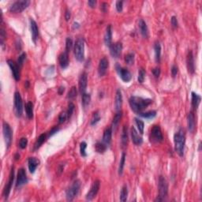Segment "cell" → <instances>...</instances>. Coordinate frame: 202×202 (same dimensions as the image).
Returning a JSON list of instances; mask_svg holds the SVG:
<instances>
[{
    "mask_svg": "<svg viewBox=\"0 0 202 202\" xmlns=\"http://www.w3.org/2000/svg\"><path fill=\"white\" fill-rule=\"evenodd\" d=\"M130 105L131 109L137 114L142 112L147 107H149L152 103V100L151 99H145L139 97H131L129 100Z\"/></svg>",
    "mask_w": 202,
    "mask_h": 202,
    "instance_id": "6da1fadb",
    "label": "cell"
},
{
    "mask_svg": "<svg viewBox=\"0 0 202 202\" xmlns=\"http://www.w3.org/2000/svg\"><path fill=\"white\" fill-rule=\"evenodd\" d=\"M175 149L179 156H183L186 145V133L183 129H179L174 136Z\"/></svg>",
    "mask_w": 202,
    "mask_h": 202,
    "instance_id": "7a4b0ae2",
    "label": "cell"
},
{
    "mask_svg": "<svg viewBox=\"0 0 202 202\" xmlns=\"http://www.w3.org/2000/svg\"><path fill=\"white\" fill-rule=\"evenodd\" d=\"M73 52L76 59L78 62H82L85 59V40L83 38H78L75 41Z\"/></svg>",
    "mask_w": 202,
    "mask_h": 202,
    "instance_id": "3957f363",
    "label": "cell"
},
{
    "mask_svg": "<svg viewBox=\"0 0 202 202\" xmlns=\"http://www.w3.org/2000/svg\"><path fill=\"white\" fill-rule=\"evenodd\" d=\"M80 180H75L73 183V184L67 189L66 192V200L69 201H71L73 199L77 197V195L78 194L79 191H80Z\"/></svg>",
    "mask_w": 202,
    "mask_h": 202,
    "instance_id": "277c9868",
    "label": "cell"
},
{
    "mask_svg": "<svg viewBox=\"0 0 202 202\" xmlns=\"http://www.w3.org/2000/svg\"><path fill=\"white\" fill-rule=\"evenodd\" d=\"M30 4V1L29 0H21L16 1L10 6V11L14 14H18L25 10Z\"/></svg>",
    "mask_w": 202,
    "mask_h": 202,
    "instance_id": "5b68a950",
    "label": "cell"
},
{
    "mask_svg": "<svg viewBox=\"0 0 202 202\" xmlns=\"http://www.w3.org/2000/svg\"><path fill=\"white\" fill-rule=\"evenodd\" d=\"M150 141L152 143H161L163 141V137L159 126H153L151 130Z\"/></svg>",
    "mask_w": 202,
    "mask_h": 202,
    "instance_id": "8992f818",
    "label": "cell"
},
{
    "mask_svg": "<svg viewBox=\"0 0 202 202\" xmlns=\"http://www.w3.org/2000/svg\"><path fill=\"white\" fill-rule=\"evenodd\" d=\"M2 132H3V137L6 148L9 149L11 145V143H12L13 130L11 129L10 126L7 122H4L3 124H2Z\"/></svg>",
    "mask_w": 202,
    "mask_h": 202,
    "instance_id": "52a82bcc",
    "label": "cell"
},
{
    "mask_svg": "<svg viewBox=\"0 0 202 202\" xmlns=\"http://www.w3.org/2000/svg\"><path fill=\"white\" fill-rule=\"evenodd\" d=\"M14 112L16 116L18 118H21L22 116V113H23V102H22V99L18 92H16L14 93Z\"/></svg>",
    "mask_w": 202,
    "mask_h": 202,
    "instance_id": "ba28073f",
    "label": "cell"
},
{
    "mask_svg": "<svg viewBox=\"0 0 202 202\" xmlns=\"http://www.w3.org/2000/svg\"><path fill=\"white\" fill-rule=\"evenodd\" d=\"M115 69H116V71L118 75H119L120 78L122 79L124 82H129V81H130L131 79H132V74L128 70V69L124 68V67L120 66L118 63L115 65Z\"/></svg>",
    "mask_w": 202,
    "mask_h": 202,
    "instance_id": "9c48e42d",
    "label": "cell"
},
{
    "mask_svg": "<svg viewBox=\"0 0 202 202\" xmlns=\"http://www.w3.org/2000/svg\"><path fill=\"white\" fill-rule=\"evenodd\" d=\"M158 188H159V197L164 200L168 193V184L166 179L163 176H159L158 182Z\"/></svg>",
    "mask_w": 202,
    "mask_h": 202,
    "instance_id": "30bf717a",
    "label": "cell"
},
{
    "mask_svg": "<svg viewBox=\"0 0 202 202\" xmlns=\"http://www.w3.org/2000/svg\"><path fill=\"white\" fill-rule=\"evenodd\" d=\"M14 168L13 167L11 168L10 171V178H9V181H8L7 184L6 185L5 188H4L3 190V193H2V196L5 198V200H7L8 197H9V194L10 193V190L11 188H12V185L13 183H14Z\"/></svg>",
    "mask_w": 202,
    "mask_h": 202,
    "instance_id": "8fae6325",
    "label": "cell"
},
{
    "mask_svg": "<svg viewBox=\"0 0 202 202\" xmlns=\"http://www.w3.org/2000/svg\"><path fill=\"white\" fill-rule=\"evenodd\" d=\"M6 63H7L8 66L10 68L14 78L17 81L19 80L20 78H21V73H20V66H18V63H15L14 61H13L12 59H8Z\"/></svg>",
    "mask_w": 202,
    "mask_h": 202,
    "instance_id": "7c38bea8",
    "label": "cell"
},
{
    "mask_svg": "<svg viewBox=\"0 0 202 202\" xmlns=\"http://www.w3.org/2000/svg\"><path fill=\"white\" fill-rule=\"evenodd\" d=\"M100 180H96L92 185L91 188H90L89 191L86 194V200H92L95 198L97 194L98 193L99 190H100Z\"/></svg>",
    "mask_w": 202,
    "mask_h": 202,
    "instance_id": "4fadbf2b",
    "label": "cell"
},
{
    "mask_svg": "<svg viewBox=\"0 0 202 202\" xmlns=\"http://www.w3.org/2000/svg\"><path fill=\"white\" fill-rule=\"evenodd\" d=\"M28 183V178H27L26 172L24 168H21L18 170V176H17L16 187H21Z\"/></svg>",
    "mask_w": 202,
    "mask_h": 202,
    "instance_id": "5bb4252c",
    "label": "cell"
},
{
    "mask_svg": "<svg viewBox=\"0 0 202 202\" xmlns=\"http://www.w3.org/2000/svg\"><path fill=\"white\" fill-rule=\"evenodd\" d=\"M87 85H88V74L86 72H83L80 76L79 78V92L82 95L86 93V89H87Z\"/></svg>",
    "mask_w": 202,
    "mask_h": 202,
    "instance_id": "9a60e30c",
    "label": "cell"
},
{
    "mask_svg": "<svg viewBox=\"0 0 202 202\" xmlns=\"http://www.w3.org/2000/svg\"><path fill=\"white\" fill-rule=\"evenodd\" d=\"M122 43L121 42H116L110 47V53L113 58H118L122 53Z\"/></svg>",
    "mask_w": 202,
    "mask_h": 202,
    "instance_id": "2e32d148",
    "label": "cell"
},
{
    "mask_svg": "<svg viewBox=\"0 0 202 202\" xmlns=\"http://www.w3.org/2000/svg\"><path fill=\"white\" fill-rule=\"evenodd\" d=\"M108 66H109V62H108V59L107 58L104 57L100 59L98 66V73L100 77H104L106 73H107V68H108Z\"/></svg>",
    "mask_w": 202,
    "mask_h": 202,
    "instance_id": "e0dca14e",
    "label": "cell"
},
{
    "mask_svg": "<svg viewBox=\"0 0 202 202\" xmlns=\"http://www.w3.org/2000/svg\"><path fill=\"white\" fill-rule=\"evenodd\" d=\"M186 66H187L188 72L191 74L194 73L195 72V64H194V58H193V52L189 51L186 57Z\"/></svg>",
    "mask_w": 202,
    "mask_h": 202,
    "instance_id": "ac0fdd59",
    "label": "cell"
},
{
    "mask_svg": "<svg viewBox=\"0 0 202 202\" xmlns=\"http://www.w3.org/2000/svg\"><path fill=\"white\" fill-rule=\"evenodd\" d=\"M29 23H30V31L31 35H32V41L35 43H36V39H38L39 36V29H38V25L36 22H35L34 19L30 18L29 20Z\"/></svg>",
    "mask_w": 202,
    "mask_h": 202,
    "instance_id": "d6986e66",
    "label": "cell"
},
{
    "mask_svg": "<svg viewBox=\"0 0 202 202\" xmlns=\"http://www.w3.org/2000/svg\"><path fill=\"white\" fill-rule=\"evenodd\" d=\"M195 126H196V121H195V115L193 111H190L187 115V126L188 130L190 133H193L195 130Z\"/></svg>",
    "mask_w": 202,
    "mask_h": 202,
    "instance_id": "ffe728a7",
    "label": "cell"
},
{
    "mask_svg": "<svg viewBox=\"0 0 202 202\" xmlns=\"http://www.w3.org/2000/svg\"><path fill=\"white\" fill-rule=\"evenodd\" d=\"M59 63L62 69H66L69 66V56L68 52H64L59 56Z\"/></svg>",
    "mask_w": 202,
    "mask_h": 202,
    "instance_id": "44dd1931",
    "label": "cell"
},
{
    "mask_svg": "<svg viewBox=\"0 0 202 202\" xmlns=\"http://www.w3.org/2000/svg\"><path fill=\"white\" fill-rule=\"evenodd\" d=\"M138 27H139L140 32H141V36H143L144 38L149 37V29H148L146 22L143 19H139V21H138Z\"/></svg>",
    "mask_w": 202,
    "mask_h": 202,
    "instance_id": "7402d4cb",
    "label": "cell"
},
{
    "mask_svg": "<svg viewBox=\"0 0 202 202\" xmlns=\"http://www.w3.org/2000/svg\"><path fill=\"white\" fill-rule=\"evenodd\" d=\"M130 133H131V138H132L133 143H134V145H141V144L143 143V139H142V138H141L139 134H138V131L136 130V129H135L134 126L131 128Z\"/></svg>",
    "mask_w": 202,
    "mask_h": 202,
    "instance_id": "603a6c76",
    "label": "cell"
},
{
    "mask_svg": "<svg viewBox=\"0 0 202 202\" xmlns=\"http://www.w3.org/2000/svg\"><path fill=\"white\" fill-rule=\"evenodd\" d=\"M122 106V91L120 89H117L116 93H115V101H114V107L115 111H121Z\"/></svg>",
    "mask_w": 202,
    "mask_h": 202,
    "instance_id": "cb8c5ba5",
    "label": "cell"
},
{
    "mask_svg": "<svg viewBox=\"0 0 202 202\" xmlns=\"http://www.w3.org/2000/svg\"><path fill=\"white\" fill-rule=\"evenodd\" d=\"M39 164V160L35 157H29L28 159V166H29V172L33 174L36 170L37 167Z\"/></svg>",
    "mask_w": 202,
    "mask_h": 202,
    "instance_id": "d4e9b609",
    "label": "cell"
},
{
    "mask_svg": "<svg viewBox=\"0 0 202 202\" xmlns=\"http://www.w3.org/2000/svg\"><path fill=\"white\" fill-rule=\"evenodd\" d=\"M112 128L107 127L106 128L103 135V142L108 146L111 142V138H112Z\"/></svg>",
    "mask_w": 202,
    "mask_h": 202,
    "instance_id": "484cf974",
    "label": "cell"
},
{
    "mask_svg": "<svg viewBox=\"0 0 202 202\" xmlns=\"http://www.w3.org/2000/svg\"><path fill=\"white\" fill-rule=\"evenodd\" d=\"M111 42H112V29H111V25H107V29H106L105 36H104V43H105L106 46L111 47Z\"/></svg>",
    "mask_w": 202,
    "mask_h": 202,
    "instance_id": "4316f807",
    "label": "cell"
},
{
    "mask_svg": "<svg viewBox=\"0 0 202 202\" xmlns=\"http://www.w3.org/2000/svg\"><path fill=\"white\" fill-rule=\"evenodd\" d=\"M191 105L192 107H193V109L197 110V107H199V104L200 103V100H201V97L199 94L197 93H194V92H192L191 93Z\"/></svg>",
    "mask_w": 202,
    "mask_h": 202,
    "instance_id": "83f0119b",
    "label": "cell"
},
{
    "mask_svg": "<svg viewBox=\"0 0 202 202\" xmlns=\"http://www.w3.org/2000/svg\"><path fill=\"white\" fill-rule=\"evenodd\" d=\"M122 111H117V113L115 114V115L114 116V118H113L112 121V131H115L117 129V127L118 126V124L120 122V120L122 118Z\"/></svg>",
    "mask_w": 202,
    "mask_h": 202,
    "instance_id": "f1b7e54d",
    "label": "cell"
},
{
    "mask_svg": "<svg viewBox=\"0 0 202 202\" xmlns=\"http://www.w3.org/2000/svg\"><path fill=\"white\" fill-rule=\"evenodd\" d=\"M47 137V136L46 134H42L39 135V138H38L37 140H36V143L34 144V149H33V150L34 151L38 150V149L40 148V146H41V145L44 143V141H46Z\"/></svg>",
    "mask_w": 202,
    "mask_h": 202,
    "instance_id": "f546056e",
    "label": "cell"
},
{
    "mask_svg": "<svg viewBox=\"0 0 202 202\" xmlns=\"http://www.w3.org/2000/svg\"><path fill=\"white\" fill-rule=\"evenodd\" d=\"M25 112L27 118L29 119H32L33 118V104L31 101L27 102L25 104Z\"/></svg>",
    "mask_w": 202,
    "mask_h": 202,
    "instance_id": "4dcf8cb0",
    "label": "cell"
},
{
    "mask_svg": "<svg viewBox=\"0 0 202 202\" xmlns=\"http://www.w3.org/2000/svg\"><path fill=\"white\" fill-rule=\"evenodd\" d=\"M154 50H155V56H156V61L157 63L160 62L161 58V45L159 42L156 41L154 44Z\"/></svg>",
    "mask_w": 202,
    "mask_h": 202,
    "instance_id": "1f68e13d",
    "label": "cell"
},
{
    "mask_svg": "<svg viewBox=\"0 0 202 202\" xmlns=\"http://www.w3.org/2000/svg\"><path fill=\"white\" fill-rule=\"evenodd\" d=\"M121 143H122V147L127 146L128 144V132H127V127L126 126H124L123 129H122V138H121Z\"/></svg>",
    "mask_w": 202,
    "mask_h": 202,
    "instance_id": "d6a6232c",
    "label": "cell"
},
{
    "mask_svg": "<svg viewBox=\"0 0 202 202\" xmlns=\"http://www.w3.org/2000/svg\"><path fill=\"white\" fill-rule=\"evenodd\" d=\"M107 145L104 144V142H97L95 145V149L98 153H104L106 150H107Z\"/></svg>",
    "mask_w": 202,
    "mask_h": 202,
    "instance_id": "836d02e7",
    "label": "cell"
},
{
    "mask_svg": "<svg viewBox=\"0 0 202 202\" xmlns=\"http://www.w3.org/2000/svg\"><path fill=\"white\" fill-rule=\"evenodd\" d=\"M138 115H140L142 118H147V119H151V118H153L156 116V111H149L147 112H141L138 114Z\"/></svg>",
    "mask_w": 202,
    "mask_h": 202,
    "instance_id": "e575fe53",
    "label": "cell"
},
{
    "mask_svg": "<svg viewBox=\"0 0 202 202\" xmlns=\"http://www.w3.org/2000/svg\"><path fill=\"white\" fill-rule=\"evenodd\" d=\"M125 162H126V154L123 152V153L122 154V157H121V159H120L119 166H118V175H122V173H123Z\"/></svg>",
    "mask_w": 202,
    "mask_h": 202,
    "instance_id": "d590c367",
    "label": "cell"
},
{
    "mask_svg": "<svg viewBox=\"0 0 202 202\" xmlns=\"http://www.w3.org/2000/svg\"><path fill=\"white\" fill-rule=\"evenodd\" d=\"M127 197H128V188L126 186H124L120 193V200L122 202L126 201Z\"/></svg>",
    "mask_w": 202,
    "mask_h": 202,
    "instance_id": "8d00e7d4",
    "label": "cell"
},
{
    "mask_svg": "<svg viewBox=\"0 0 202 202\" xmlns=\"http://www.w3.org/2000/svg\"><path fill=\"white\" fill-rule=\"evenodd\" d=\"M82 105L84 107H86L87 106L89 105L90 101H91V96L90 94H88V93H84L82 94Z\"/></svg>",
    "mask_w": 202,
    "mask_h": 202,
    "instance_id": "74e56055",
    "label": "cell"
},
{
    "mask_svg": "<svg viewBox=\"0 0 202 202\" xmlns=\"http://www.w3.org/2000/svg\"><path fill=\"white\" fill-rule=\"evenodd\" d=\"M135 122H136V125L138 126V130L139 131V133L141 134H144V130H145V123L142 120L139 119V118H135Z\"/></svg>",
    "mask_w": 202,
    "mask_h": 202,
    "instance_id": "f35d334b",
    "label": "cell"
},
{
    "mask_svg": "<svg viewBox=\"0 0 202 202\" xmlns=\"http://www.w3.org/2000/svg\"><path fill=\"white\" fill-rule=\"evenodd\" d=\"M100 120V114H99V111H95L93 113V117H92L91 122H90V125L91 126H96Z\"/></svg>",
    "mask_w": 202,
    "mask_h": 202,
    "instance_id": "ab89813d",
    "label": "cell"
},
{
    "mask_svg": "<svg viewBox=\"0 0 202 202\" xmlns=\"http://www.w3.org/2000/svg\"><path fill=\"white\" fill-rule=\"evenodd\" d=\"M77 88L74 87V86H73V87L70 89V91H69L68 94H67V98H68L69 100H73V99L77 97Z\"/></svg>",
    "mask_w": 202,
    "mask_h": 202,
    "instance_id": "60d3db41",
    "label": "cell"
},
{
    "mask_svg": "<svg viewBox=\"0 0 202 202\" xmlns=\"http://www.w3.org/2000/svg\"><path fill=\"white\" fill-rule=\"evenodd\" d=\"M86 149H87V143H86L85 141H82L80 144V156H83V157H86L87 156Z\"/></svg>",
    "mask_w": 202,
    "mask_h": 202,
    "instance_id": "b9f144b4",
    "label": "cell"
},
{
    "mask_svg": "<svg viewBox=\"0 0 202 202\" xmlns=\"http://www.w3.org/2000/svg\"><path fill=\"white\" fill-rule=\"evenodd\" d=\"M125 62L128 65H133L134 63V54L129 53L126 55L125 56Z\"/></svg>",
    "mask_w": 202,
    "mask_h": 202,
    "instance_id": "7bdbcfd3",
    "label": "cell"
},
{
    "mask_svg": "<svg viewBox=\"0 0 202 202\" xmlns=\"http://www.w3.org/2000/svg\"><path fill=\"white\" fill-rule=\"evenodd\" d=\"M145 70L144 68H141L139 70V72H138V82L141 83V84H142V83L144 82V80H145Z\"/></svg>",
    "mask_w": 202,
    "mask_h": 202,
    "instance_id": "ee69618b",
    "label": "cell"
},
{
    "mask_svg": "<svg viewBox=\"0 0 202 202\" xmlns=\"http://www.w3.org/2000/svg\"><path fill=\"white\" fill-rule=\"evenodd\" d=\"M72 47H73V39L70 37L66 38V52H70L71 51Z\"/></svg>",
    "mask_w": 202,
    "mask_h": 202,
    "instance_id": "f6af8a7d",
    "label": "cell"
},
{
    "mask_svg": "<svg viewBox=\"0 0 202 202\" xmlns=\"http://www.w3.org/2000/svg\"><path fill=\"white\" fill-rule=\"evenodd\" d=\"M75 109V106L73 104V103L70 102L68 104V109H67V116H68V118H70V117L72 116V114H73V111Z\"/></svg>",
    "mask_w": 202,
    "mask_h": 202,
    "instance_id": "bcb514c9",
    "label": "cell"
},
{
    "mask_svg": "<svg viewBox=\"0 0 202 202\" xmlns=\"http://www.w3.org/2000/svg\"><path fill=\"white\" fill-rule=\"evenodd\" d=\"M25 59H26V53L23 52L21 56H19V57H18V62H17V63H18L20 67H22V66H23L24 62H25Z\"/></svg>",
    "mask_w": 202,
    "mask_h": 202,
    "instance_id": "7dc6e473",
    "label": "cell"
},
{
    "mask_svg": "<svg viewBox=\"0 0 202 202\" xmlns=\"http://www.w3.org/2000/svg\"><path fill=\"white\" fill-rule=\"evenodd\" d=\"M67 118H68V116H67V112H66V111H63V112L60 113L59 115V124H62V123H63V122H66V120Z\"/></svg>",
    "mask_w": 202,
    "mask_h": 202,
    "instance_id": "c3c4849f",
    "label": "cell"
},
{
    "mask_svg": "<svg viewBox=\"0 0 202 202\" xmlns=\"http://www.w3.org/2000/svg\"><path fill=\"white\" fill-rule=\"evenodd\" d=\"M28 145V139L26 138H22L19 141V147L22 149H25Z\"/></svg>",
    "mask_w": 202,
    "mask_h": 202,
    "instance_id": "681fc988",
    "label": "cell"
},
{
    "mask_svg": "<svg viewBox=\"0 0 202 202\" xmlns=\"http://www.w3.org/2000/svg\"><path fill=\"white\" fill-rule=\"evenodd\" d=\"M0 37H1V45L2 48H4V40L6 39V32L3 28H1L0 29Z\"/></svg>",
    "mask_w": 202,
    "mask_h": 202,
    "instance_id": "f907efd6",
    "label": "cell"
},
{
    "mask_svg": "<svg viewBox=\"0 0 202 202\" xmlns=\"http://www.w3.org/2000/svg\"><path fill=\"white\" fill-rule=\"evenodd\" d=\"M171 25L173 26V28L176 29L179 26V22H178V19L175 16H172L171 19Z\"/></svg>",
    "mask_w": 202,
    "mask_h": 202,
    "instance_id": "816d5d0a",
    "label": "cell"
},
{
    "mask_svg": "<svg viewBox=\"0 0 202 202\" xmlns=\"http://www.w3.org/2000/svg\"><path fill=\"white\" fill-rule=\"evenodd\" d=\"M116 10L118 12H122L123 10V1H117L116 2Z\"/></svg>",
    "mask_w": 202,
    "mask_h": 202,
    "instance_id": "f5cc1de1",
    "label": "cell"
},
{
    "mask_svg": "<svg viewBox=\"0 0 202 202\" xmlns=\"http://www.w3.org/2000/svg\"><path fill=\"white\" fill-rule=\"evenodd\" d=\"M152 74H153V76L155 77H156V78H158V77H159V75H160V69L159 68V67H156V68H154L153 70H152Z\"/></svg>",
    "mask_w": 202,
    "mask_h": 202,
    "instance_id": "db71d44e",
    "label": "cell"
},
{
    "mask_svg": "<svg viewBox=\"0 0 202 202\" xmlns=\"http://www.w3.org/2000/svg\"><path fill=\"white\" fill-rule=\"evenodd\" d=\"M59 126H55V127H53V128H52V130H51L50 131H49V133H48V137H52V136H53L54 134H56V133L57 132H59Z\"/></svg>",
    "mask_w": 202,
    "mask_h": 202,
    "instance_id": "11a10c76",
    "label": "cell"
},
{
    "mask_svg": "<svg viewBox=\"0 0 202 202\" xmlns=\"http://www.w3.org/2000/svg\"><path fill=\"white\" fill-rule=\"evenodd\" d=\"M100 10L104 13L107 12V11L108 10V3H107V2H102L101 5H100Z\"/></svg>",
    "mask_w": 202,
    "mask_h": 202,
    "instance_id": "9f6ffc18",
    "label": "cell"
},
{
    "mask_svg": "<svg viewBox=\"0 0 202 202\" xmlns=\"http://www.w3.org/2000/svg\"><path fill=\"white\" fill-rule=\"evenodd\" d=\"M178 72H179V69H178L177 66H176L175 65L172 66V67H171V74H172V76H173L174 77H175L176 75H177Z\"/></svg>",
    "mask_w": 202,
    "mask_h": 202,
    "instance_id": "6f0895ef",
    "label": "cell"
},
{
    "mask_svg": "<svg viewBox=\"0 0 202 202\" xmlns=\"http://www.w3.org/2000/svg\"><path fill=\"white\" fill-rule=\"evenodd\" d=\"M88 5L91 8H95L96 5H97V1H95V0H89V1H88Z\"/></svg>",
    "mask_w": 202,
    "mask_h": 202,
    "instance_id": "680465c9",
    "label": "cell"
},
{
    "mask_svg": "<svg viewBox=\"0 0 202 202\" xmlns=\"http://www.w3.org/2000/svg\"><path fill=\"white\" fill-rule=\"evenodd\" d=\"M70 17H71V14H70V11L68 9L66 10V13H65V19H66V21H69L70 18Z\"/></svg>",
    "mask_w": 202,
    "mask_h": 202,
    "instance_id": "91938a15",
    "label": "cell"
},
{
    "mask_svg": "<svg viewBox=\"0 0 202 202\" xmlns=\"http://www.w3.org/2000/svg\"><path fill=\"white\" fill-rule=\"evenodd\" d=\"M64 92H65V87H64V86H60V87L58 89V93H59V95H63Z\"/></svg>",
    "mask_w": 202,
    "mask_h": 202,
    "instance_id": "94428289",
    "label": "cell"
},
{
    "mask_svg": "<svg viewBox=\"0 0 202 202\" xmlns=\"http://www.w3.org/2000/svg\"><path fill=\"white\" fill-rule=\"evenodd\" d=\"M22 43H21V42H20V40L19 41H17L16 42V48H17V50H18V51H21V49H22Z\"/></svg>",
    "mask_w": 202,
    "mask_h": 202,
    "instance_id": "6125c7cd",
    "label": "cell"
},
{
    "mask_svg": "<svg viewBox=\"0 0 202 202\" xmlns=\"http://www.w3.org/2000/svg\"><path fill=\"white\" fill-rule=\"evenodd\" d=\"M64 166L65 165L64 164H60L59 166V168H58V171H59V174H61L62 172H63V169H64Z\"/></svg>",
    "mask_w": 202,
    "mask_h": 202,
    "instance_id": "be15d7a7",
    "label": "cell"
},
{
    "mask_svg": "<svg viewBox=\"0 0 202 202\" xmlns=\"http://www.w3.org/2000/svg\"><path fill=\"white\" fill-rule=\"evenodd\" d=\"M73 29H79V28H80V24L77 23V22H74L73 25Z\"/></svg>",
    "mask_w": 202,
    "mask_h": 202,
    "instance_id": "e7e4bbea",
    "label": "cell"
},
{
    "mask_svg": "<svg viewBox=\"0 0 202 202\" xmlns=\"http://www.w3.org/2000/svg\"><path fill=\"white\" fill-rule=\"evenodd\" d=\"M14 159H15V160H18V159H20V155H19V153H16L14 155Z\"/></svg>",
    "mask_w": 202,
    "mask_h": 202,
    "instance_id": "03108f58",
    "label": "cell"
},
{
    "mask_svg": "<svg viewBox=\"0 0 202 202\" xmlns=\"http://www.w3.org/2000/svg\"><path fill=\"white\" fill-rule=\"evenodd\" d=\"M25 88H26V89L29 88V80H26V81H25Z\"/></svg>",
    "mask_w": 202,
    "mask_h": 202,
    "instance_id": "003e7915",
    "label": "cell"
}]
</instances>
